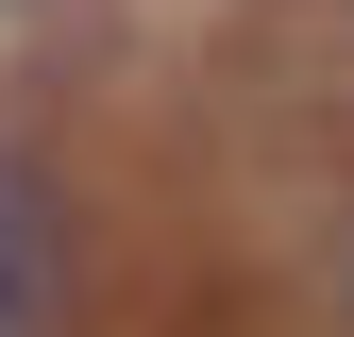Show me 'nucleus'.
Listing matches in <instances>:
<instances>
[{
    "instance_id": "obj_1",
    "label": "nucleus",
    "mask_w": 354,
    "mask_h": 337,
    "mask_svg": "<svg viewBox=\"0 0 354 337\" xmlns=\"http://www.w3.org/2000/svg\"><path fill=\"white\" fill-rule=\"evenodd\" d=\"M51 287H68V236H51V202H34V168L0 152V337L51 320Z\"/></svg>"
},
{
    "instance_id": "obj_2",
    "label": "nucleus",
    "mask_w": 354,
    "mask_h": 337,
    "mask_svg": "<svg viewBox=\"0 0 354 337\" xmlns=\"http://www.w3.org/2000/svg\"><path fill=\"white\" fill-rule=\"evenodd\" d=\"M337 270H354V253H337Z\"/></svg>"
}]
</instances>
